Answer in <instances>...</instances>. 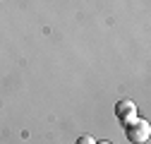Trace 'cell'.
Masks as SVG:
<instances>
[{
	"label": "cell",
	"instance_id": "obj_2",
	"mask_svg": "<svg viewBox=\"0 0 151 144\" xmlns=\"http://www.w3.org/2000/svg\"><path fill=\"white\" fill-rule=\"evenodd\" d=\"M115 113H118V118L127 125V122H132L137 118V106L132 103V101H118L115 103Z\"/></svg>",
	"mask_w": 151,
	"mask_h": 144
},
{
	"label": "cell",
	"instance_id": "obj_4",
	"mask_svg": "<svg viewBox=\"0 0 151 144\" xmlns=\"http://www.w3.org/2000/svg\"><path fill=\"white\" fill-rule=\"evenodd\" d=\"M99 144H110V142H99Z\"/></svg>",
	"mask_w": 151,
	"mask_h": 144
},
{
	"label": "cell",
	"instance_id": "obj_3",
	"mask_svg": "<svg viewBox=\"0 0 151 144\" xmlns=\"http://www.w3.org/2000/svg\"><path fill=\"white\" fill-rule=\"evenodd\" d=\"M77 144H96V142H93V137H89V135H82L77 139Z\"/></svg>",
	"mask_w": 151,
	"mask_h": 144
},
{
	"label": "cell",
	"instance_id": "obj_1",
	"mask_svg": "<svg viewBox=\"0 0 151 144\" xmlns=\"http://www.w3.org/2000/svg\"><path fill=\"white\" fill-rule=\"evenodd\" d=\"M149 135H151V127H149L146 120L134 118L132 122H127V139H129L132 144H142V142H146Z\"/></svg>",
	"mask_w": 151,
	"mask_h": 144
}]
</instances>
